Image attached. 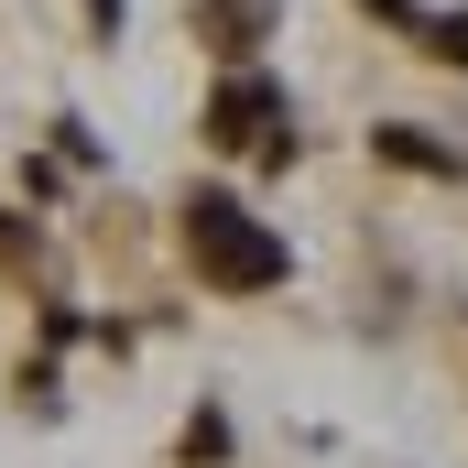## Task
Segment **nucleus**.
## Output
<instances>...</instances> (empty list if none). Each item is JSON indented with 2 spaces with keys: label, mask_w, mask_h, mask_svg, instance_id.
Instances as JSON below:
<instances>
[{
  "label": "nucleus",
  "mask_w": 468,
  "mask_h": 468,
  "mask_svg": "<svg viewBox=\"0 0 468 468\" xmlns=\"http://www.w3.org/2000/svg\"><path fill=\"white\" fill-rule=\"evenodd\" d=\"M381 11H403V0H381Z\"/></svg>",
  "instance_id": "7ed1b4c3"
},
{
  "label": "nucleus",
  "mask_w": 468,
  "mask_h": 468,
  "mask_svg": "<svg viewBox=\"0 0 468 468\" xmlns=\"http://www.w3.org/2000/svg\"><path fill=\"white\" fill-rule=\"evenodd\" d=\"M186 250L229 283V294H261V283H283V239L261 229L239 197H186Z\"/></svg>",
  "instance_id": "f257e3e1"
},
{
  "label": "nucleus",
  "mask_w": 468,
  "mask_h": 468,
  "mask_svg": "<svg viewBox=\"0 0 468 468\" xmlns=\"http://www.w3.org/2000/svg\"><path fill=\"white\" fill-rule=\"evenodd\" d=\"M272 120H283V88H272V77H229V88L207 99V131H218L229 153H272V164H283L294 131H272Z\"/></svg>",
  "instance_id": "f03ea898"
}]
</instances>
